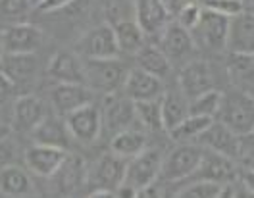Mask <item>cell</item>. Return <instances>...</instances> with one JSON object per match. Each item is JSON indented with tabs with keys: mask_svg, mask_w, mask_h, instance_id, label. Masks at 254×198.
<instances>
[{
	"mask_svg": "<svg viewBox=\"0 0 254 198\" xmlns=\"http://www.w3.org/2000/svg\"><path fill=\"white\" fill-rule=\"evenodd\" d=\"M216 119L239 137L251 135L254 129V99L247 91L239 89L222 95V104Z\"/></svg>",
	"mask_w": 254,
	"mask_h": 198,
	"instance_id": "obj_1",
	"label": "cell"
},
{
	"mask_svg": "<svg viewBox=\"0 0 254 198\" xmlns=\"http://www.w3.org/2000/svg\"><path fill=\"white\" fill-rule=\"evenodd\" d=\"M129 73L118 58L112 60H83V75L85 85L91 91H98L102 95H114L124 89V83Z\"/></svg>",
	"mask_w": 254,
	"mask_h": 198,
	"instance_id": "obj_2",
	"label": "cell"
},
{
	"mask_svg": "<svg viewBox=\"0 0 254 198\" xmlns=\"http://www.w3.org/2000/svg\"><path fill=\"white\" fill-rule=\"evenodd\" d=\"M204 148L198 143H181L170 150L160 167V179L166 183H181L189 179L200 164Z\"/></svg>",
	"mask_w": 254,
	"mask_h": 198,
	"instance_id": "obj_3",
	"label": "cell"
},
{
	"mask_svg": "<svg viewBox=\"0 0 254 198\" xmlns=\"http://www.w3.org/2000/svg\"><path fill=\"white\" fill-rule=\"evenodd\" d=\"M164 154L160 148H146L139 152L137 156L129 158L126 165V177L124 185L139 191L143 187L154 185L160 177V167H162Z\"/></svg>",
	"mask_w": 254,
	"mask_h": 198,
	"instance_id": "obj_4",
	"label": "cell"
},
{
	"mask_svg": "<svg viewBox=\"0 0 254 198\" xmlns=\"http://www.w3.org/2000/svg\"><path fill=\"white\" fill-rule=\"evenodd\" d=\"M64 123L71 139L79 141L83 145H91L102 131V110L93 102L85 104L64 117Z\"/></svg>",
	"mask_w": 254,
	"mask_h": 198,
	"instance_id": "obj_5",
	"label": "cell"
},
{
	"mask_svg": "<svg viewBox=\"0 0 254 198\" xmlns=\"http://www.w3.org/2000/svg\"><path fill=\"white\" fill-rule=\"evenodd\" d=\"M204 148V147H202ZM190 183L202 181V183H216V185H231L237 179V167L233 164L231 158L212 152V150L204 148L200 164L194 169V173L189 177Z\"/></svg>",
	"mask_w": 254,
	"mask_h": 198,
	"instance_id": "obj_6",
	"label": "cell"
},
{
	"mask_svg": "<svg viewBox=\"0 0 254 198\" xmlns=\"http://www.w3.org/2000/svg\"><path fill=\"white\" fill-rule=\"evenodd\" d=\"M227 31H229V17L202 8L200 19L192 27L190 35L194 45H202L204 49L210 50H223L227 45Z\"/></svg>",
	"mask_w": 254,
	"mask_h": 198,
	"instance_id": "obj_7",
	"label": "cell"
},
{
	"mask_svg": "<svg viewBox=\"0 0 254 198\" xmlns=\"http://www.w3.org/2000/svg\"><path fill=\"white\" fill-rule=\"evenodd\" d=\"M77 52L85 60H112L122 54L112 25H98L87 31L77 43Z\"/></svg>",
	"mask_w": 254,
	"mask_h": 198,
	"instance_id": "obj_8",
	"label": "cell"
},
{
	"mask_svg": "<svg viewBox=\"0 0 254 198\" xmlns=\"http://www.w3.org/2000/svg\"><path fill=\"white\" fill-rule=\"evenodd\" d=\"M67 156L69 154L65 148L52 147V145H41V143L31 145L23 154L27 169L39 177H54Z\"/></svg>",
	"mask_w": 254,
	"mask_h": 198,
	"instance_id": "obj_9",
	"label": "cell"
},
{
	"mask_svg": "<svg viewBox=\"0 0 254 198\" xmlns=\"http://www.w3.org/2000/svg\"><path fill=\"white\" fill-rule=\"evenodd\" d=\"M4 54H33L43 45V31L31 23H12L0 31Z\"/></svg>",
	"mask_w": 254,
	"mask_h": 198,
	"instance_id": "obj_10",
	"label": "cell"
},
{
	"mask_svg": "<svg viewBox=\"0 0 254 198\" xmlns=\"http://www.w3.org/2000/svg\"><path fill=\"white\" fill-rule=\"evenodd\" d=\"M126 165L127 160L108 152L102 154L98 160L95 162L93 169L89 171V181L95 185V189H104V191H116L126 177Z\"/></svg>",
	"mask_w": 254,
	"mask_h": 198,
	"instance_id": "obj_11",
	"label": "cell"
},
{
	"mask_svg": "<svg viewBox=\"0 0 254 198\" xmlns=\"http://www.w3.org/2000/svg\"><path fill=\"white\" fill-rule=\"evenodd\" d=\"M52 108L60 114L67 116L85 104L93 102V91L83 83H56L50 91Z\"/></svg>",
	"mask_w": 254,
	"mask_h": 198,
	"instance_id": "obj_12",
	"label": "cell"
},
{
	"mask_svg": "<svg viewBox=\"0 0 254 198\" xmlns=\"http://www.w3.org/2000/svg\"><path fill=\"white\" fill-rule=\"evenodd\" d=\"M179 89L187 99H194L214 89V71L204 60H190L179 71Z\"/></svg>",
	"mask_w": 254,
	"mask_h": 198,
	"instance_id": "obj_13",
	"label": "cell"
},
{
	"mask_svg": "<svg viewBox=\"0 0 254 198\" xmlns=\"http://www.w3.org/2000/svg\"><path fill=\"white\" fill-rule=\"evenodd\" d=\"M137 121L135 116V102L126 95H106V104L102 110V127L106 125L110 131L118 133L129 129L131 123Z\"/></svg>",
	"mask_w": 254,
	"mask_h": 198,
	"instance_id": "obj_14",
	"label": "cell"
},
{
	"mask_svg": "<svg viewBox=\"0 0 254 198\" xmlns=\"http://www.w3.org/2000/svg\"><path fill=\"white\" fill-rule=\"evenodd\" d=\"M124 95L133 102L158 100L164 95V85H162V79L135 67V69H129L127 73L126 83H124Z\"/></svg>",
	"mask_w": 254,
	"mask_h": 198,
	"instance_id": "obj_15",
	"label": "cell"
},
{
	"mask_svg": "<svg viewBox=\"0 0 254 198\" xmlns=\"http://www.w3.org/2000/svg\"><path fill=\"white\" fill-rule=\"evenodd\" d=\"M137 8V23L143 29L144 35H156L160 37L162 31L170 25V8L164 0H135Z\"/></svg>",
	"mask_w": 254,
	"mask_h": 198,
	"instance_id": "obj_16",
	"label": "cell"
},
{
	"mask_svg": "<svg viewBox=\"0 0 254 198\" xmlns=\"http://www.w3.org/2000/svg\"><path fill=\"white\" fill-rule=\"evenodd\" d=\"M158 47L170 58V62H177V60H187L194 52L196 45L192 41L190 31L181 27L179 23H170L158 37Z\"/></svg>",
	"mask_w": 254,
	"mask_h": 198,
	"instance_id": "obj_17",
	"label": "cell"
},
{
	"mask_svg": "<svg viewBox=\"0 0 254 198\" xmlns=\"http://www.w3.org/2000/svg\"><path fill=\"white\" fill-rule=\"evenodd\" d=\"M225 49L231 54H254V14L241 12L229 17Z\"/></svg>",
	"mask_w": 254,
	"mask_h": 198,
	"instance_id": "obj_18",
	"label": "cell"
},
{
	"mask_svg": "<svg viewBox=\"0 0 254 198\" xmlns=\"http://www.w3.org/2000/svg\"><path fill=\"white\" fill-rule=\"evenodd\" d=\"M47 106L35 95H21L14 102V127L21 133H33L47 119Z\"/></svg>",
	"mask_w": 254,
	"mask_h": 198,
	"instance_id": "obj_19",
	"label": "cell"
},
{
	"mask_svg": "<svg viewBox=\"0 0 254 198\" xmlns=\"http://www.w3.org/2000/svg\"><path fill=\"white\" fill-rule=\"evenodd\" d=\"M198 145L212 150V152H218V154H223V156L235 160L239 152V135H235L231 129H227L218 119H214L206 127V131L198 137Z\"/></svg>",
	"mask_w": 254,
	"mask_h": 198,
	"instance_id": "obj_20",
	"label": "cell"
},
{
	"mask_svg": "<svg viewBox=\"0 0 254 198\" xmlns=\"http://www.w3.org/2000/svg\"><path fill=\"white\" fill-rule=\"evenodd\" d=\"M0 193L8 198L31 197L35 193V181L29 169H23L17 164L0 167Z\"/></svg>",
	"mask_w": 254,
	"mask_h": 198,
	"instance_id": "obj_21",
	"label": "cell"
},
{
	"mask_svg": "<svg viewBox=\"0 0 254 198\" xmlns=\"http://www.w3.org/2000/svg\"><path fill=\"white\" fill-rule=\"evenodd\" d=\"M47 73L50 79L56 83H83L85 85V75H83V60H79L71 52H58L50 58L47 67Z\"/></svg>",
	"mask_w": 254,
	"mask_h": 198,
	"instance_id": "obj_22",
	"label": "cell"
},
{
	"mask_svg": "<svg viewBox=\"0 0 254 198\" xmlns=\"http://www.w3.org/2000/svg\"><path fill=\"white\" fill-rule=\"evenodd\" d=\"M160 110H162L164 129L170 131L189 116V99L183 95L181 89L164 91V95L160 97Z\"/></svg>",
	"mask_w": 254,
	"mask_h": 198,
	"instance_id": "obj_23",
	"label": "cell"
},
{
	"mask_svg": "<svg viewBox=\"0 0 254 198\" xmlns=\"http://www.w3.org/2000/svg\"><path fill=\"white\" fill-rule=\"evenodd\" d=\"M54 177L58 179V187L64 195H71L85 185L87 177H89V171H87L85 162L79 156H67Z\"/></svg>",
	"mask_w": 254,
	"mask_h": 198,
	"instance_id": "obj_24",
	"label": "cell"
},
{
	"mask_svg": "<svg viewBox=\"0 0 254 198\" xmlns=\"http://www.w3.org/2000/svg\"><path fill=\"white\" fill-rule=\"evenodd\" d=\"M135 60H137V67L139 69H143V71L158 77V79H166L172 73V62L160 50V47L144 45L143 49L135 54Z\"/></svg>",
	"mask_w": 254,
	"mask_h": 198,
	"instance_id": "obj_25",
	"label": "cell"
},
{
	"mask_svg": "<svg viewBox=\"0 0 254 198\" xmlns=\"http://www.w3.org/2000/svg\"><path fill=\"white\" fill-rule=\"evenodd\" d=\"M148 147V141H146V135L139 129H124V131H118L110 141V152L122 156V158H133L137 156L139 152H143Z\"/></svg>",
	"mask_w": 254,
	"mask_h": 198,
	"instance_id": "obj_26",
	"label": "cell"
},
{
	"mask_svg": "<svg viewBox=\"0 0 254 198\" xmlns=\"http://www.w3.org/2000/svg\"><path fill=\"white\" fill-rule=\"evenodd\" d=\"M120 52L126 54H137L144 47V33L135 19H122L112 25Z\"/></svg>",
	"mask_w": 254,
	"mask_h": 198,
	"instance_id": "obj_27",
	"label": "cell"
},
{
	"mask_svg": "<svg viewBox=\"0 0 254 198\" xmlns=\"http://www.w3.org/2000/svg\"><path fill=\"white\" fill-rule=\"evenodd\" d=\"M4 66L0 67L2 71H6L14 83L19 81H31L37 71V56L33 54H4V58L0 60Z\"/></svg>",
	"mask_w": 254,
	"mask_h": 198,
	"instance_id": "obj_28",
	"label": "cell"
},
{
	"mask_svg": "<svg viewBox=\"0 0 254 198\" xmlns=\"http://www.w3.org/2000/svg\"><path fill=\"white\" fill-rule=\"evenodd\" d=\"M212 121H214L212 117L192 116V114H189L181 123H177L174 129H170L168 135H170V139L175 141L177 145H181V143H194V141H198V137L202 133L206 131V127Z\"/></svg>",
	"mask_w": 254,
	"mask_h": 198,
	"instance_id": "obj_29",
	"label": "cell"
},
{
	"mask_svg": "<svg viewBox=\"0 0 254 198\" xmlns=\"http://www.w3.org/2000/svg\"><path fill=\"white\" fill-rule=\"evenodd\" d=\"M227 71L231 81L245 91L247 87L254 85V54H231L227 62Z\"/></svg>",
	"mask_w": 254,
	"mask_h": 198,
	"instance_id": "obj_30",
	"label": "cell"
},
{
	"mask_svg": "<svg viewBox=\"0 0 254 198\" xmlns=\"http://www.w3.org/2000/svg\"><path fill=\"white\" fill-rule=\"evenodd\" d=\"M35 143H41V145H52V147H60V148L67 150V137L69 133L65 129V123L56 119V117H48L31 133Z\"/></svg>",
	"mask_w": 254,
	"mask_h": 198,
	"instance_id": "obj_31",
	"label": "cell"
},
{
	"mask_svg": "<svg viewBox=\"0 0 254 198\" xmlns=\"http://www.w3.org/2000/svg\"><path fill=\"white\" fill-rule=\"evenodd\" d=\"M135 116H137V123H141L144 129H148L152 133L166 131L164 129V121H162L160 99L135 102Z\"/></svg>",
	"mask_w": 254,
	"mask_h": 198,
	"instance_id": "obj_32",
	"label": "cell"
},
{
	"mask_svg": "<svg viewBox=\"0 0 254 198\" xmlns=\"http://www.w3.org/2000/svg\"><path fill=\"white\" fill-rule=\"evenodd\" d=\"M222 91H206L198 97L189 100V114L192 116H204L216 119L218 116V110H220V104H222Z\"/></svg>",
	"mask_w": 254,
	"mask_h": 198,
	"instance_id": "obj_33",
	"label": "cell"
},
{
	"mask_svg": "<svg viewBox=\"0 0 254 198\" xmlns=\"http://www.w3.org/2000/svg\"><path fill=\"white\" fill-rule=\"evenodd\" d=\"M223 187L216 183L194 181L189 183L185 189H181L174 198H220Z\"/></svg>",
	"mask_w": 254,
	"mask_h": 198,
	"instance_id": "obj_34",
	"label": "cell"
},
{
	"mask_svg": "<svg viewBox=\"0 0 254 198\" xmlns=\"http://www.w3.org/2000/svg\"><path fill=\"white\" fill-rule=\"evenodd\" d=\"M200 2H202V8H208L225 17H233L243 12V6L239 0H200Z\"/></svg>",
	"mask_w": 254,
	"mask_h": 198,
	"instance_id": "obj_35",
	"label": "cell"
},
{
	"mask_svg": "<svg viewBox=\"0 0 254 198\" xmlns=\"http://www.w3.org/2000/svg\"><path fill=\"white\" fill-rule=\"evenodd\" d=\"M200 14H202V8L196 4V2H189V4H183L181 12H179V19L177 23L181 27H185L187 31H192V27L198 23L200 19Z\"/></svg>",
	"mask_w": 254,
	"mask_h": 198,
	"instance_id": "obj_36",
	"label": "cell"
},
{
	"mask_svg": "<svg viewBox=\"0 0 254 198\" xmlns=\"http://www.w3.org/2000/svg\"><path fill=\"white\" fill-rule=\"evenodd\" d=\"M237 158L243 160L245 165H249V169H254V135H243L239 137V152Z\"/></svg>",
	"mask_w": 254,
	"mask_h": 198,
	"instance_id": "obj_37",
	"label": "cell"
},
{
	"mask_svg": "<svg viewBox=\"0 0 254 198\" xmlns=\"http://www.w3.org/2000/svg\"><path fill=\"white\" fill-rule=\"evenodd\" d=\"M33 8L31 0H0V10L8 16H21Z\"/></svg>",
	"mask_w": 254,
	"mask_h": 198,
	"instance_id": "obj_38",
	"label": "cell"
},
{
	"mask_svg": "<svg viewBox=\"0 0 254 198\" xmlns=\"http://www.w3.org/2000/svg\"><path fill=\"white\" fill-rule=\"evenodd\" d=\"M14 93H16V83H14V79L6 71L0 69V108L14 99Z\"/></svg>",
	"mask_w": 254,
	"mask_h": 198,
	"instance_id": "obj_39",
	"label": "cell"
},
{
	"mask_svg": "<svg viewBox=\"0 0 254 198\" xmlns=\"http://www.w3.org/2000/svg\"><path fill=\"white\" fill-rule=\"evenodd\" d=\"M14 145L8 141V139H0V167L4 165H10L14 164Z\"/></svg>",
	"mask_w": 254,
	"mask_h": 198,
	"instance_id": "obj_40",
	"label": "cell"
},
{
	"mask_svg": "<svg viewBox=\"0 0 254 198\" xmlns=\"http://www.w3.org/2000/svg\"><path fill=\"white\" fill-rule=\"evenodd\" d=\"M71 2H75V0H41L35 8L41 12H58L65 6H69Z\"/></svg>",
	"mask_w": 254,
	"mask_h": 198,
	"instance_id": "obj_41",
	"label": "cell"
},
{
	"mask_svg": "<svg viewBox=\"0 0 254 198\" xmlns=\"http://www.w3.org/2000/svg\"><path fill=\"white\" fill-rule=\"evenodd\" d=\"M133 198H164V197H162V191H160L156 185H148V187L139 189Z\"/></svg>",
	"mask_w": 254,
	"mask_h": 198,
	"instance_id": "obj_42",
	"label": "cell"
},
{
	"mask_svg": "<svg viewBox=\"0 0 254 198\" xmlns=\"http://www.w3.org/2000/svg\"><path fill=\"white\" fill-rule=\"evenodd\" d=\"M239 183H241L243 187H247L254 195V169H249V167H247V171L241 175V181Z\"/></svg>",
	"mask_w": 254,
	"mask_h": 198,
	"instance_id": "obj_43",
	"label": "cell"
},
{
	"mask_svg": "<svg viewBox=\"0 0 254 198\" xmlns=\"http://www.w3.org/2000/svg\"><path fill=\"white\" fill-rule=\"evenodd\" d=\"M231 198H254V195L247 187H243V185L239 183L235 187H231Z\"/></svg>",
	"mask_w": 254,
	"mask_h": 198,
	"instance_id": "obj_44",
	"label": "cell"
},
{
	"mask_svg": "<svg viewBox=\"0 0 254 198\" xmlns=\"http://www.w3.org/2000/svg\"><path fill=\"white\" fill-rule=\"evenodd\" d=\"M87 198H116L114 191H104V189H95L91 195H87Z\"/></svg>",
	"mask_w": 254,
	"mask_h": 198,
	"instance_id": "obj_45",
	"label": "cell"
},
{
	"mask_svg": "<svg viewBox=\"0 0 254 198\" xmlns=\"http://www.w3.org/2000/svg\"><path fill=\"white\" fill-rule=\"evenodd\" d=\"M241 6H243V12H249V14H254V0H239Z\"/></svg>",
	"mask_w": 254,
	"mask_h": 198,
	"instance_id": "obj_46",
	"label": "cell"
},
{
	"mask_svg": "<svg viewBox=\"0 0 254 198\" xmlns=\"http://www.w3.org/2000/svg\"><path fill=\"white\" fill-rule=\"evenodd\" d=\"M220 198H231V185H225V187H223Z\"/></svg>",
	"mask_w": 254,
	"mask_h": 198,
	"instance_id": "obj_47",
	"label": "cell"
},
{
	"mask_svg": "<svg viewBox=\"0 0 254 198\" xmlns=\"http://www.w3.org/2000/svg\"><path fill=\"white\" fill-rule=\"evenodd\" d=\"M4 58V49H2V41H0V60Z\"/></svg>",
	"mask_w": 254,
	"mask_h": 198,
	"instance_id": "obj_48",
	"label": "cell"
},
{
	"mask_svg": "<svg viewBox=\"0 0 254 198\" xmlns=\"http://www.w3.org/2000/svg\"><path fill=\"white\" fill-rule=\"evenodd\" d=\"M39 2H41V0H31V4H33V8H35V6H37V4H39Z\"/></svg>",
	"mask_w": 254,
	"mask_h": 198,
	"instance_id": "obj_49",
	"label": "cell"
},
{
	"mask_svg": "<svg viewBox=\"0 0 254 198\" xmlns=\"http://www.w3.org/2000/svg\"><path fill=\"white\" fill-rule=\"evenodd\" d=\"M183 4H189V2H196V0H181Z\"/></svg>",
	"mask_w": 254,
	"mask_h": 198,
	"instance_id": "obj_50",
	"label": "cell"
},
{
	"mask_svg": "<svg viewBox=\"0 0 254 198\" xmlns=\"http://www.w3.org/2000/svg\"><path fill=\"white\" fill-rule=\"evenodd\" d=\"M0 127H2V112H0Z\"/></svg>",
	"mask_w": 254,
	"mask_h": 198,
	"instance_id": "obj_51",
	"label": "cell"
},
{
	"mask_svg": "<svg viewBox=\"0 0 254 198\" xmlns=\"http://www.w3.org/2000/svg\"><path fill=\"white\" fill-rule=\"evenodd\" d=\"M253 135H254V129H253Z\"/></svg>",
	"mask_w": 254,
	"mask_h": 198,
	"instance_id": "obj_52",
	"label": "cell"
}]
</instances>
